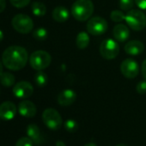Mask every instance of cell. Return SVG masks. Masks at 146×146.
I'll list each match as a JSON object with an SVG mask.
<instances>
[{
    "instance_id": "obj_35",
    "label": "cell",
    "mask_w": 146,
    "mask_h": 146,
    "mask_svg": "<svg viewBox=\"0 0 146 146\" xmlns=\"http://www.w3.org/2000/svg\"><path fill=\"white\" fill-rule=\"evenodd\" d=\"M3 39H4V33H3L1 30H0V42L2 41Z\"/></svg>"
},
{
    "instance_id": "obj_4",
    "label": "cell",
    "mask_w": 146,
    "mask_h": 146,
    "mask_svg": "<svg viewBox=\"0 0 146 146\" xmlns=\"http://www.w3.org/2000/svg\"><path fill=\"white\" fill-rule=\"evenodd\" d=\"M52 61L51 55L42 50L34 52L29 57V64L31 67L36 70H42L47 68Z\"/></svg>"
},
{
    "instance_id": "obj_27",
    "label": "cell",
    "mask_w": 146,
    "mask_h": 146,
    "mask_svg": "<svg viewBox=\"0 0 146 146\" xmlns=\"http://www.w3.org/2000/svg\"><path fill=\"white\" fill-rule=\"evenodd\" d=\"M10 1L14 7L21 9L27 6L30 3L31 0H10Z\"/></svg>"
},
{
    "instance_id": "obj_12",
    "label": "cell",
    "mask_w": 146,
    "mask_h": 146,
    "mask_svg": "<svg viewBox=\"0 0 146 146\" xmlns=\"http://www.w3.org/2000/svg\"><path fill=\"white\" fill-rule=\"evenodd\" d=\"M77 100V93L73 90H64L61 91L57 98L58 103L63 107H68L72 105Z\"/></svg>"
},
{
    "instance_id": "obj_26",
    "label": "cell",
    "mask_w": 146,
    "mask_h": 146,
    "mask_svg": "<svg viewBox=\"0 0 146 146\" xmlns=\"http://www.w3.org/2000/svg\"><path fill=\"white\" fill-rule=\"evenodd\" d=\"M34 142L29 137H23L18 139L15 146H33Z\"/></svg>"
},
{
    "instance_id": "obj_5",
    "label": "cell",
    "mask_w": 146,
    "mask_h": 146,
    "mask_svg": "<svg viewBox=\"0 0 146 146\" xmlns=\"http://www.w3.org/2000/svg\"><path fill=\"white\" fill-rule=\"evenodd\" d=\"M42 119L46 127L53 131L60 129L63 125L61 115L54 108H49L45 109L42 113Z\"/></svg>"
},
{
    "instance_id": "obj_19",
    "label": "cell",
    "mask_w": 146,
    "mask_h": 146,
    "mask_svg": "<svg viewBox=\"0 0 146 146\" xmlns=\"http://www.w3.org/2000/svg\"><path fill=\"white\" fill-rule=\"evenodd\" d=\"M31 11L36 17H44L46 13V7L43 3L35 1L32 4Z\"/></svg>"
},
{
    "instance_id": "obj_23",
    "label": "cell",
    "mask_w": 146,
    "mask_h": 146,
    "mask_svg": "<svg viewBox=\"0 0 146 146\" xmlns=\"http://www.w3.org/2000/svg\"><path fill=\"white\" fill-rule=\"evenodd\" d=\"M64 126L65 128V130L69 132H74L78 130V124L76 120L74 119H67L64 121Z\"/></svg>"
},
{
    "instance_id": "obj_6",
    "label": "cell",
    "mask_w": 146,
    "mask_h": 146,
    "mask_svg": "<svg viewBox=\"0 0 146 146\" xmlns=\"http://www.w3.org/2000/svg\"><path fill=\"white\" fill-rule=\"evenodd\" d=\"M12 27L21 34H29L34 29V23L30 17L25 14L16 15L11 21Z\"/></svg>"
},
{
    "instance_id": "obj_33",
    "label": "cell",
    "mask_w": 146,
    "mask_h": 146,
    "mask_svg": "<svg viewBox=\"0 0 146 146\" xmlns=\"http://www.w3.org/2000/svg\"><path fill=\"white\" fill-rule=\"evenodd\" d=\"M2 73H3V62H1V60H0V76H1Z\"/></svg>"
},
{
    "instance_id": "obj_1",
    "label": "cell",
    "mask_w": 146,
    "mask_h": 146,
    "mask_svg": "<svg viewBox=\"0 0 146 146\" xmlns=\"http://www.w3.org/2000/svg\"><path fill=\"white\" fill-rule=\"evenodd\" d=\"M28 59L29 54L27 50L19 46H9L2 54L3 64L11 70H20L24 68Z\"/></svg>"
},
{
    "instance_id": "obj_22",
    "label": "cell",
    "mask_w": 146,
    "mask_h": 146,
    "mask_svg": "<svg viewBox=\"0 0 146 146\" xmlns=\"http://www.w3.org/2000/svg\"><path fill=\"white\" fill-rule=\"evenodd\" d=\"M48 32L45 28H38L33 32V37L37 40H44L47 38Z\"/></svg>"
},
{
    "instance_id": "obj_17",
    "label": "cell",
    "mask_w": 146,
    "mask_h": 146,
    "mask_svg": "<svg viewBox=\"0 0 146 146\" xmlns=\"http://www.w3.org/2000/svg\"><path fill=\"white\" fill-rule=\"evenodd\" d=\"M70 17V12L64 6H58L52 11V18L57 23H64Z\"/></svg>"
},
{
    "instance_id": "obj_28",
    "label": "cell",
    "mask_w": 146,
    "mask_h": 146,
    "mask_svg": "<svg viewBox=\"0 0 146 146\" xmlns=\"http://www.w3.org/2000/svg\"><path fill=\"white\" fill-rule=\"evenodd\" d=\"M136 90L138 94L143 95L146 93V81H141L139 82L136 86Z\"/></svg>"
},
{
    "instance_id": "obj_18",
    "label": "cell",
    "mask_w": 146,
    "mask_h": 146,
    "mask_svg": "<svg viewBox=\"0 0 146 146\" xmlns=\"http://www.w3.org/2000/svg\"><path fill=\"white\" fill-rule=\"evenodd\" d=\"M90 44V36H89V34L83 31V32H80L78 36H77V39H76V45L77 46L81 49V50H84L85 49L86 47H88Z\"/></svg>"
},
{
    "instance_id": "obj_7",
    "label": "cell",
    "mask_w": 146,
    "mask_h": 146,
    "mask_svg": "<svg viewBox=\"0 0 146 146\" xmlns=\"http://www.w3.org/2000/svg\"><path fill=\"white\" fill-rule=\"evenodd\" d=\"M108 29V22L101 17H95L89 20L87 23V30L88 33L91 35L99 36L106 33Z\"/></svg>"
},
{
    "instance_id": "obj_8",
    "label": "cell",
    "mask_w": 146,
    "mask_h": 146,
    "mask_svg": "<svg viewBox=\"0 0 146 146\" xmlns=\"http://www.w3.org/2000/svg\"><path fill=\"white\" fill-rule=\"evenodd\" d=\"M119 52L118 43L112 39L104 40L100 46V53L106 59L115 58Z\"/></svg>"
},
{
    "instance_id": "obj_36",
    "label": "cell",
    "mask_w": 146,
    "mask_h": 146,
    "mask_svg": "<svg viewBox=\"0 0 146 146\" xmlns=\"http://www.w3.org/2000/svg\"><path fill=\"white\" fill-rule=\"evenodd\" d=\"M116 146H127V145L126 144H124V143H119V144H118Z\"/></svg>"
},
{
    "instance_id": "obj_3",
    "label": "cell",
    "mask_w": 146,
    "mask_h": 146,
    "mask_svg": "<svg viewBox=\"0 0 146 146\" xmlns=\"http://www.w3.org/2000/svg\"><path fill=\"white\" fill-rule=\"evenodd\" d=\"M125 20L134 31H141L146 27V16L140 10L131 9L125 15Z\"/></svg>"
},
{
    "instance_id": "obj_21",
    "label": "cell",
    "mask_w": 146,
    "mask_h": 146,
    "mask_svg": "<svg viewBox=\"0 0 146 146\" xmlns=\"http://www.w3.org/2000/svg\"><path fill=\"white\" fill-rule=\"evenodd\" d=\"M35 82L37 86L39 87H44L46 85L48 82V78L47 75L42 70H38V72L35 76Z\"/></svg>"
},
{
    "instance_id": "obj_32",
    "label": "cell",
    "mask_w": 146,
    "mask_h": 146,
    "mask_svg": "<svg viewBox=\"0 0 146 146\" xmlns=\"http://www.w3.org/2000/svg\"><path fill=\"white\" fill-rule=\"evenodd\" d=\"M56 146H66V145H65L64 142H63L61 140H58V141L56 142Z\"/></svg>"
},
{
    "instance_id": "obj_13",
    "label": "cell",
    "mask_w": 146,
    "mask_h": 146,
    "mask_svg": "<svg viewBox=\"0 0 146 146\" xmlns=\"http://www.w3.org/2000/svg\"><path fill=\"white\" fill-rule=\"evenodd\" d=\"M19 113L25 118H33L35 116L37 109L34 102L25 100L19 103L18 105Z\"/></svg>"
},
{
    "instance_id": "obj_30",
    "label": "cell",
    "mask_w": 146,
    "mask_h": 146,
    "mask_svg": "<svg viewBox=\"0 0 146 146\" xmlns=\"http://www.w3.org/2000/svg\"><path fill=\"white\" fill-rule=\"evenodd\" d=\"M142 75L143 78L146 80V59H144L142 64Z\"/></svg>"
},
{
    "instance_id": "obj_15",
    "label": "cell",
    "mask_w": 146,
    "mask_h": 146,
    "mask_svg": "<svg viewBox=\"0 0 146 146\" xmlns=\"http://www.w3.org/2000/svg\"><path fill=\"white\" fill-rule=\"evenodd\" d=\"M113 35L115 40L119 42H125L130 36L129 29L124 24H118L113 28Z\"/></svg>"
},
{
    "instance_id": "obj_16",
    "label": "cell",
    "mask_w": 146,
    "mask_h": 146,
    "mask_svg": "<svg viewBox=\"0 0 146 146\" xmlns=\"http://www.w3.org/2000/svg\"><path fill=\"white\" fill-rule=\"evenodd\" d=\"M26 132L28 137L34 142L35 144L39 145L41 143V134L40 130L35 124H30L27 126Z\"/></svg>"
},
{
    "instance_id": "obj_29",
    "label": "cell",
    "mask_w": 146,
    "mask_h": 146,
    "mask_svg": "<svg viewBox=\"0 0 146 146\" xmlns=\"http://www.w3.org/2000/svg\"><path fill=\"white\" fill-rule=\"evenodd\" d=\"M135 4L140 10H146V0H135Z\"/></svg>"
},
{
    "instance_id": "obj_9",
    "label": "cell",
    "mask_w": 146,
    "mask_h": 146,
    "mask_svg": "<svg viewBox=\"0 0 146 146\" xmlns=\"http://www.w3.org/2000/svg\"><path fill=\"white\" fill-rule=\"evenodd\" d=\"M120 70L123 76L126 78L132 79L135 78L139 72V65L132 58L125 59L120 64Z\"/></svg>"
},
{
    "instance_id": "obj_25",
    "label": "cell",
    "mask_w": 146,
    "mask_h": 146,
    "mask_svg": "<svg viewBox=\"0 0 146 146\" xmlns=\"http://www.w3.org/2000/svg\"><path fill=\"white\" fill-rule=\"evenodd\" d=\"M135 0H119V8L122 11H129L132 9Z\"/></svg>"
},
{
    "instance_id": "obj_10",
    "label": "cell",
    "mask_w": 146,
    "mask_h": 146,
    "mask_svg": "<svg viewBox=\"0 0 146 146\" xmlns=\"http://www.w3.org/2000/svg\"><path fill=\"white\" fill-rule=\"evenodd\" d=\"M12 91L16 97L20 99H26L33 95L34 87L29 82L21 81L14 85Z\"/></svg>"
},
{
    "instance_id": "obj_2",
    "label": "cell",
    "mask_w": 146,
    "mask_h": 146,
    "mask_svg": "<svg viewBox=\"0 0 146 146\" xmlns=\"http://www.w3.org/2000/svg\"><path fill=\"white\" fill-rule=\"evenodd\" d=\"M71 15L76 20L84 22L90 18L94 12V5L91 0H77L72 5Z\"/></svg>"
},
{
    "instance_id": "obj_14",
    "label": "cell",
    "mask_w": 146,
    "mask_h": 146,
    "mask_svg": "<svg viewBox=\"0 0 146 146\" xmlns=\"http://www.w3.org/2000/svg\"><path fill=\"white\" fill-rule=\"evenodd\" d=\"M144 50V46L140 40H131L125 45V51L127 54L137 56L141 54Z\"/></svg>"
},
{
    "instance_id": "obj_11",
    "label": "cell",
    "mask_w": 146,
    "mask_h": 146,
    "mask_svg": "<svg viewBox=\"0 0 146 146\" xmlns=\"http://www.w3.org/2000/svg\"><path fill=\"white\" fill-rule=\"evenodd\" d=\"M17 112V106L12 102H5L0 105V119L11 120L15 118Z\"/></svg>"
},
{
    "instance_id": "obj_20",
    "label": "cell",
    "mask_w": 146,
    "mask_h": 146,
    "mask_svg": "<svg viewBox=\"0 0 146 146\" xmlns=\"http://www.w3.org/2000/svg\"><path fill=\"white\" fill-rule=\"evenodd\" d=\"M16 78L10 72H3L0 76V83L5 87H11L15 84Z\"/></svg>"
},
{
    "instance_id": "obj_34",
    "label": "cell",
    "mask_w": 146,
    "mask_h": 146,
    "mask_svg": "<svg viewBox=\"0 0 146 146\" xmlns=\"http://www.w3.org/2000/svg\"><path fill=\"white\" fill-rule=\"evenodd\" d=\"M84 146H97V145H96L95 143H92V142H91V143H88L85 144Z\"/></svg>"
},
{
    "instance_id": "obj_31",
    "label": "cell",
    "mask_w": 146,
    "mask_h": 146,
    "mask_svg": "<svg viewBox=\"0 0 146 146\" xmlns=\"http://www.w3.org/2000/svg\"><path fill=\"white\" fill-rule=\"evenodd\" d=\"M6 7V2L5 0H0V13H2Z\"/></svg>"
},
{
    "instance_id": "obj_24",
    "label": "cell",
    "mask_w": 146,
    "mask_h": 146,
    "mask_svg": "<svg viewBox=\"0 0 146 146\" xmlns=\"http://www.w3.org/2000/svg\"><path fill=\"white\" fill-rule=\"evenodd\" d=\"M125 16L124 15V13L121 11H118V10L113 11L110 14V18L114 23H120L123 20H125Z\"/></svg>"
}]
</instances>
